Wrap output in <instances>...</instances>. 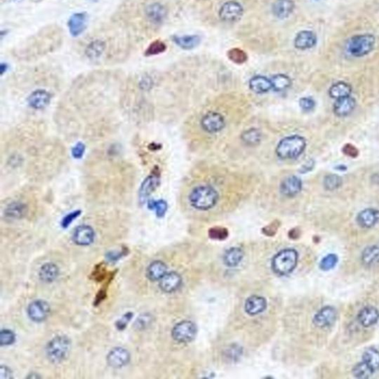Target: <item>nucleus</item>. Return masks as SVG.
I'll use <instances>...</instances> for the list:
<instances>
[{
	"instance_id": "1",
	"label": "nucleus",
	"mask_w": 379,
	"mask_h": 379,
	"mask_svg": "<svg viewBox=\"0 0 379 379\" xmlns=\"http://www.w3.org/2000/svg\"><path fill=\"white\" fill-rule=\"evenodd\" d=\"M122 87L98 81L76 83L56 107L54 120L59 132L71 140L89 142L113 135L120 126Z\"/></svg>"
},
{
	"instance_id": "2",
	"label": "nucleus",
	"mask_w": 379,
	"mask_h": 379,
	"mask_svg": "<svg viewBox=\"0 0 379 379\" xmlns=\"http://www.w3.org/2000/svg\"><path fill=\"white\" fill-rule=\"evenodd\" d=\"M137 169L117 144L95 149L83 166L85 195L95 201H122L134 195Z\"/></svg>"
},
{
	"instance_id": "3",
	"label": "nucleus",
	"mask_w": 379,
	"mask_h": 379,
	"mask_svg": "<svg viewBox=\"0 0 379 379\" xmlns=\"http://www.w3.org/2000/svg\"><path fill=\"white\" fill-rule=\"evenodd\" d=\"M46 124L42 120L23 121L1 136V163L7 172L24 168L34 147L46 139Z\"/></svg>"
},
{
	"instance_id": "4",
	"label": "nucleus",
	"mask_w": 379,
	"mask_h": 379,
	"mask_svg": "<svg viewBox=\"0 0 379 379\" xmlns=\"http://www.w3.org/2000/svg\"><path fill=\"white\" fill-rule=\"evenodd\" d=\"M68 152L62 141L45 139L31 151L24 173L31 183L43 184L54 180L63 170Z\"/></svg>"
},
{
	"instance_id": "5",
	"label": "nucleus",
	"mask_w": 379,
	"mask_h": 379,
	"mask_svg": "<svg viewBox=\"0 0 379 379\" xmlns=\"http://www.w3.org/2000/svg\"><path fill=\"white\" fill-rule=\"evenodd\" d=\"M41 191L36 186H25L12 192L2 204L4 217L13 220L24 219L28 216L34 200L41 195Z\"/></svg>"
},
{
	"instance_id": "6",
	"label": "nucleus",
	"mask_w": 379,
	"mask_h": 379,
	"mask_svg": "<svg viewBox=\"0 0 379 379\" xmlns=\"http://www.w3.org/2000/svg\"><path fill=\"white\" fill-rule=\"evenodd\" d=\"M219 198V193L214 188L199 186L191 190L189 201L191 206L196 210H208L216 206Z\"/></svg>"
},
{
	"instance_id": "7",
	"label": "nucleus",
	"mask_w": 379,
	"mask_h": 379,
	"mask_svg": "<svg viewBox=\"0 0 379 379\" xmlns=\"http://www.w3.org/2000/svg\"><path fill=\"white\" fill-rule=\"evenodd\" d=\"M306 140L298 135L285 137L279 142L276 153L282 159H296L306 148Z\"/></svg>"
},
{
	"instance_id": "8",
	"label": "nucleus",
	"mask_w": 379,
	"mask_h": 379,
	"mask_svg": "<svg viewBox=\"0 0 379 379\" xmlns=\"http://www.w3.org/2000/svg\"><path fill=\"white\" fill-rule=\"evenodd\" d=\"M298 258V253L294 249L288 248L282 250L273 259V271L280 276L290 274L296 267Z\"/></svg>"
},
{
	"instance_id": "9",
	"label": "nucleus",
	"mask_w": 379,
	"mask_h": 379,
	"mask_svg": "<svg viewBox=\"0 0 379 379\" xmlns=\"http://www.w3.org/2000/svg\"><path fill=\"white\" fill-rule=\"evenodd\" d=\"M71 350V341L64 335L55 337L47 344L46 348L47 359L52 363L58 364L63 362Z\"/></svg>"
},
{
	"instance_id": "10",
	"label": "nucleus",
	"mask_w": 379,
	"mask_h": 379,
	"mask_svg": "<svg viewBox=\"0 0 379 379\" xmlns=\"http://www.w3.org/2000/svg\"><path fill=\"white\" fill-rule=\"evenodd\" d=\"M375 44L376 38L372 34L355 36L347 43V51L355 57H362L371 53Z\"/></svg>"
},
{
	"instance_id": "11",
	"label": "nucleus",
	"mask_w": 379,
	"mask_h": 379,
	"mask_svg": "<svg viewBox=\"0 0 379 379\" xmlns=\"http://www.w3.org/2000/svg\"><path fill=\"white\" fill-rule=\"evenodd\" d=\"M197 328L190 321L185 320L177 324L172 331V336L179 343L190 342L196 335Z\"/></svg>"
},
{
	"instance_id": "12",
	"label": "nucleus",
	"mask_w": 379,
	"mask_h": 379,
	"mask_svg": "<svg viewBox=\"0 0 379 379\" xmlns=\"http://www.w3.org/2000/svg\"><path fill=\"white\" fill-rule=\"evenodd\" d=\"M53 94L44 89L33 91L27 98V103L32 110H45L51 103Z\"/></svg>"
},
{
	"instance_id": "13",
	"label": "nucleus",
	"mask_w": 379,
	"mask_h": 379,
	"mask_svg": "<svg viewBox=\"0 0 379 379\" xmlns=\"http://www.w3.org/2000/svg\"><path fill=\"white\" fill-rule=\"evenodd\" d=\"M161 173L159 167L156 166L151 174L144 180L140 189V199L144 201L160 186Z\"/></svg>"
},
{
	"instance_id": "14",
	"label": "nucleus",
	"mask_w": 379,
	"mask_h": 379,
	"mask_svg": "<svg viewBox=\"0 0 379 379\" xmlns=\"http://www.w3.org/2000/svg\"><path fill=\"white\" fill-rule=\"evenodd\" d=\"M201 125L206 132L209 134H216L220 132L225 128V118L217 112H209L201 119Z\"/></svg>"
},
{
	"instance_id": "15",
	"label": "nucleus",
	"mask_w": 379,
	"mask_h": 379,
	"mask_svg": "<svg viewBox=\"0 0 379 379\" xmlns=\"http://www.w3.org/2000/svg\"><path fill=\"white\" fill-rule=\"evenodd\" d=\"M338 316L336 309L331 306L322 307L313 318V323L319 328H328L332 326Z\"/></svg>"
},
{
	"instance_id": "16",
	"label": "nucleus",
	"mask_w": 379,
	"mask_h": 379,
	"mask_svg": "<svg viewBox=\"0 0 379 379\" xmlns=\"http://www.w3.org/2000/svg\"><path fill=\"white\" fill-rule=\"evenodd\" d=\"M243 8L239 3L230 1L225 3L219 10V16L224 22H233L238 20L242 16Z\"/></svg>"
},
{
	"instance_id": "17",
	"label": "nucleus",
	"mask_w": 379,
	"mask_h": 379,
	"mask_svg": "<svg viewBox=\"0 0 379 379\" xmlns=\"http://www.w3.org/2000/svg\"><path fill=\"white\" fill-rule=\"evenodd\" d=\"M88 20L89 16L86 12L74 13L68 22V29L71 35L74 37L81 35L87 28Z\"/></svg>"
},
{
	"instance_id": "18",
	"label": "nucleus",
	"mask_w": 379,
	"mask_h": 379,
	"mask_svg": "<svg viewBox=\"0 0 379 379\" xmlns=\"http://www.w3.org/2000/svg\"><path fill=\"white\" fill-rule=\"evenodd\" d=\"M28 313L30 319L34 322H43L50 313V306L46 301L37 300L28 306Z\"/></svg>"
},
{
	"instance_id": "19",
	"label": "nucleus",
	"mask_w": 379,
	"mask_h": 379,
	"mask_svg": "<svg viewBox=\"0 0 379 379\" xmlns=\"http://www.w3.org/2000/svg\"><path fill=\"white\" fill-rule=\"evenodd\" d=\"M131 355L129 352L122 347H116L109 353L107 362L113 368H121L129 363Z\"/></svg>"
},
{
	"instance_id": "20",
	"label": "nucleus",
	"mask_w": 379,
	"mask_h": 379,
	"mask_svg": "<svg viewBox=\"0 0 379 379\" xmlns=\"http://www.w3.org/2000/svg\"><path fill=\"white\" fill-rule=\"evenodd\" d=\"M72 238L74 242L78 245H89L95 240V232L89 225H80L74 230Z\"/></svg>"
},
{
	"instance_id": "21",
	"label": "nucleus",
	"mask_w": 379,
	"mask_h": 379,
	"mask_svg": "<svg viewBox=\"0 0 379 379\" xmlns=\"http://www.w3.org/2000/svg\"><path fill=\"white\" fill-rule=\"evenodd\" d=\"M302 189V183L298 177L290 176L286 177L280 185V192L286 197H294L298 195Z\"/></svg>"
},
{
	"instance_id": "22",
	"label": "nucleus",
	"mask_w": 379,
	"mask_h": 379,
	"mask_svg": "<svg viewBox=\"0 0 379 379\" xmlns=\"http://www.w3.org/2000/svg\"><path fill=\"white\" fill-rule=\"evenodd\" d=\"M358 320L365 328L374 326L379 320L378 309L374 306H367L364 307L358 315Z\"/></svg>"
},
{
	"instance_id": "23",
	"label": "nucleus",
	"mask_w": 379,
	"mask_h": 379,
	"mask_svg": "<svg viewBox=\"0 0 379 379\" xmlns=\"http://www.w3.org/2000/svg\"><path fill=\"white\" fill-rule=\"evenodd\" d=\"M181 276L177 272L167 273L159 280V287L165 292H173L177 290L181 286Z\"/></svg>"
},
{
	"instance_id": "24",
	"label": "nucleus",
	"mask_w": 379,
	"mask_h": 379,
	"mask_svg": "<svg viewBox=\"0 0 379 379\" xmlns=\"http://www.w3.org/2000/svg\"><path fill=\"white\" fill-rule=\"evenodd\" d=\"M317 43V37L310 31H302L297 34L294 45L297 49L307 50L314 47Z\"/></svg>"
},
{
	"instance_id": "25",
	"label": "nucleus",
	"mask_w": 379,
	"mask_h": 379,
	"mask_svg": "<svg viewBox=\"0 0 379 379\" xmlns=\"http://www.w3.org/2000/svg\"><path fill=\"white\" fill-rule=\"evenodd\" d=\"M267 307V301L265 298L259 295H253L246 300L244 309L250 316H256L265 311Z\"/></svg>"
},
{
	"instance_id": "26",
	"label": "nucleus",
	"mask_w": 379,
	"mask_h": 379,
	"mask_svg": "<svg viewBox=\"0 0 379 379\" xmlns=\"http://www.w3.org/2000/svg\"><path fill=\"white\" fill-rule=\"evenodd\" d=\"M356 104V100L350 95L338 98L334 104V113L338 116H347L353 111Z\"/></svg>"
},
{
	"instance_id": "27",
	"label": "nucleus",
	"mask_w": 379,
	"mask_h": 379,
	"mask_svg": "<svg viewBox=\"0 0 379 379\" xmlns=\"http://www.w3.org/2000/svg\"><path fill=\"white\" fill-rule=\"evenodd\" d=\"M379 221V211L374 208L362 210L357 216V222L362 228H371L375 226Z\"/></svg>"
},
{
	"instance_id": "28",
	"label": "nucleus",
	"mask_w": 379,
	"mask_h": 379,
	"mask_svg": "<svg viewBox=\"0 0 379 379\" xmlns=\"http://www.w3.org/2000/svg\"><path fill=\"white\" fill-rule=\"evenodd\" d=\"M145 13L147 17L155 24L163 22L167 16V10L159 3H152L146 7Z\"/></svg>"
},
{
	"instance_id": "29",
	"label": "nucleus",
	"mask_w": 379,
	"mask_h": 379,
	"mask_svg": "<svg viewBox=\"0 0 379 379\" xmlns=\"http://www.w3.org/2000/svg\"><path fill=\"white\" fill-rule=\"evenodd\" d=\"M295 4L292 0H277L273 4V13L279 19H285L293 12Z\"/></svg>"
},
{
	"instance_id": "30",
	"label": "nucleus",
	"mask_w": 379,
	"mask_h": 379,
	"mask_svg": "<svg viewBox=\"0 0 379 379\" xmlns=\"http://www.w3.org/2000/svg\"><path fill=\"white\" fill-rule=\"evenodd\" d=\"M250 90L256 94H264L273 89L271 80L262 76H256L250 80L249 83Z\"/></svg>"
},
{
	"instance_id": "31",
	"label": "nucleus",
	"mask_w": 379,
	"mask_h": 379,
	"mask_svg": "<svg viewBox=\"0 0 379 379\" xmlns=\"http://www.w3.org/2000/svg\"><path fill=\"white\" fill-rule=\"evenodd\" d=\"M105 48V43L102 40H96L88 45L85 53L88 59L92 61H96L102 56Z\"/></svg>"
},
{
	"instance_id": "32",
	"label": "nucleus",
	"mask_w": 379,
	"mask_h": 379,
	"mask_svg": "<svg viewBox=\"0 0 379 379\" xmlns=\"http://www.w3.org/2000/svg\"><path fill=\"white\" fill-rule=\"evenodd\" d=\"M173 41L181 48L191 50L199 45L201 38L198 35L174 36Z\"/></svg>"
},
{
	"instance_id": "33",
	"label": "nucleus",
	"mask_w": 379,
	"mask_h": 379,
	"mask_svg": "<svg viewBox=\"0 0 379 379\" xmlns=\"http://www.w3.org/2000/svg\"><path fill=\"white\" fill-rule=\"evenodd\" d=\"M166 274V265L161 261H155L152 262L147 270V278L150 281H159Z\"/></svg>"
},
{
	"instance_id": "34",
	"label": "nucleus",
	"mask_w": 379,
	"mask_h": 379,
	"mask_svg": "<svg viewBox=\"0 0 379 379\" xmlns=\"http://www.w3.org/2000/svg\"><path fill=\"white\" fill-rule=\"evenodd\" d=\"M244 257V252L239 247H231L225 252L223 256L224 263L227 266L234 268L237 266Z\"/></svg>"
},
{
	"instance_id": "35",
	"label": "nucleus",
	"mask_w": 379,
	"mask_h": 379,
	"mask_svg": "<svg viewBox=\"0 0 379 379\" xmlns=\"http://www.w3.org/2000/svg\"><path fill=\"white\" fill-rule=\"evenodd\" d=\"M362 362L375 373L379 371V351L375 348H368L362 356Z\"/></svg>"
},
{
	"instance_id": "36",
	"label": "nucleus",
	"mask_w": 379,
	"mask_h": 379,
	"mask_svg": "<svg viewBox=\"0 0 379 379\" xmlns=\"http://www.w3.org/2000/svg\"><path fill=\"white\" fill-rule=\"evenodd\" d=\"M39 274H40V280L44 283H53L59 275V269L54 264L47 263L40 268Z\"/></svg>"
},
{
	"instance_id": "37",
	"label": "nucleus",
	"mask_w": 379,
	"mask_h": 379,
	"mask_svg": "<svg viewBox=\"0 0 379 379\" xmlns=\"http://www.w3.org/2000/svg\"><path fill=\"white\" fill-rule=\"evenodd\" d=\"M352 89L350 85L344 82H339L335 83L329 91V95L332 98H343V97L349 96L351 94Z\"/></svg>"
},
{
	"instance_id": "38",
	"label": "nucleus",
	"mask_w": 379,
	"mask_h": 379,
	"mask_svg": "<svg viewBox=\"0 0 379 379\" xmlns=\"http://www.w3.org/2000/svg\"><path fill=\"white\" fill-rule=\"evenodd\" d=\"M241 138L243 142L247 145H258L262 140V134L257 128H250L242 133Z\"/></svg>"
},
{
	"instance_id": "39",
	"label": "nucleus",
	"mask_w": 379,
	"mask_h": 379,
	"mask_svg": "<svg viewBox=\"0 0 379 379\" xmlns=\"http://www.w3.org/2000/svg\"><path fill=\"white\" fill-rule=\"evenodd\" d=\"M362 260L367 266H372L379 262V247L371 246L364 250Z\"/></svg>"
},
{
	"instance_id": "40",
	"label": "nucleus",
	"mask_w": 379,
	"mask_h": 379,
	"mask_svg": "<svg viewBox=\"0 0 379 379\" xmlns=\"http://www.w3.org/2000/svg\"><path fill=\"white\" fill-rule=\"evenodd\" d=\"M273 89L276 92H283L291 86V80L284 74H277L271 79Z\"/></svg>"
},
{
	"instance_id": "41",
	"label": "nucleus",
	"mask_w": 379,
	"mask_h": 379,
	"mask_svg": "<svg viewBox=\"0 0 379 379\" xmlns=\"http://www.w3.org/2000/svg\"><path fill=\"white\" fill-rule=\"evenodd\" d=\"M228 57L229 58L231 62L238 64V65L244 64L247 60V53L244 50L238 48V47H234V48L231 49L228 52Z\"/></svg>"
},
{
	"instance_id": "42",
	"label": "nucleus",
	"mask_w": 379,
	"mask_h": 379,
	"mask_svg": "<svg viewBox=\"0 0 379 379\" xmlns=\"http://www.w3.org/2000/svg\"><path fill=\"white\" fill-rule=\"evenodd\" d=\"M373 374L374 373L372 370L368 368L363 362L357 364L353 369V376L358 379H368L371 377Z\"/></svg>"
},
{
	"instance_id": "43",
	"label": "nucleus",
	"mask_w": 379,
	"mask_h": 379,
	"mask_svg": "<svg viewBox=\"0 0 379 379\" xmlns=\"http://www.w3.org/2000/svg\"><path fill=\"white\" fill-rule=\"evenodd\" d=\"M166 48L167 46L165 43L160 40H156L147 47V50H145V56H150L160 54L165 52Z\"/></svg>"
},
{
	"instance_id": "44",
	"label": "nucleus",
	"mask_w": 379,
	"mask_h": 379,
	"mask_svg": "<svg viewBox=\"0 0 379 379\" xmlns=\"http://www.w3.org/2000/svg\"><path fill=\"white\" fill-rule=\"evenodd\" d=\"M342 184L341 177L335 174L327 176L324 180V186L328 190H334L339 189Z\"/></svg>"
},
{
	"instance_id": "45",
	"label": "nucleus",
	"mask_w": 379,
	"mask_h": 379,
	"mask_svg": "<svg viewBox=\"0 0 379 379\" xmlns=\"http://www.w3.org/2000/svg\"><path fill=\"white\" fill-rule=\"evenodd\" d=\"M208 235L213 239L224 240L228 238L229 233L228 229L223 227H213L209 230Z\"/></svg>"
},
{
	"instance_id": "46",
	"label": "nucleus",
	"mask_w": 379,
	"mask_h": 379,
	"mask_svg": "<svg viewBox=\"0 0 379 379\" xmlns=\"http://www.w3.org/2000/svg\"><path fill=\"white\" fill-rule=\"evenodd\" d=\"M338 256L335 254H328L320 262V268L324 271L332 269L338 263Z\"/></svg>"
},
{
	"instance_id": "47",
	"label": "nucleus",
	"mask_w": 379,
	"mask_h": 379,
	"mask_svg": "<svg viewBox=\"0 0 379 379\" xmlns=\"http://www.w3.org/2000/svg\"><path fill=\"white\" fill-rule=\"evenodd\" d=\"M149 207L152 210H156L158 217H163L168 210V204L164 200L159 201H150L148 204Z\"/></svg>"
},
{
	"instance_id": "48",
	"label": "nucleus",
	"mask_w": 379,
	"mask_h": 379,
	"mask_svg": "<svg viewBox=\"0 0 379 379\" xmlns=\"http://www.w3.org/2000/svg\"><path fill=\"white\" fill-rule=\"evenodd\" d=\"M15 341V335L12 331L9 330H2L0 334V343L1 345H10Z\"/></svg>"
},
{
	"instance_id": "49",
	"label": "nucleus",
	"mask_w": 379,
	"mask_h": 379,
	"mask_svg": "<svg viewBox=\"0 0 379 379\" xmlns=\"http://www.w3.org/2000/svg\"><path fill=\"white\" fill-rule=\"evenodd\" d=\"M280 221L275 220L274 222H271L270 225H267L266 227L262 229L264 234L268 237H273L277 234V231H278L279 228L280 227Z\"/></svg>"
},
{
	"instance_id": "50",
	"label": "nucleus",
	"mask_w": 379,
	"mask_h": 379,
	"mask_svg": "<svg viewBox=\"0 0 379 379\" xmlns=\"http://www.w3.org/2000/svg\"><path fill=\"white\" fill-rule=\"evenodd\" d=\"M299 105L304 111H310L314 108L316 103L310 97H303L299 100Z\"/></svg>"
},
{
	"instance_id": "51",
	"label": "nucleus",
	"mask_w": 379,
	"mask_h": 379,
	"mask_svg": "<svg viewBox=\"0 0 379 379\" xmlns=\"http://www.w3.org/2000/svg\"><path fill=\"white\" fill-rule=\"evenodd\" d=\"M344 154L352 158H356L359 155V150L355 146L351 144H347L343 147Z\"/></svg>"
},
{
	"instance_id": "52",
	"label": "nucleus",
	"mask_w": 379,
	"mask_h": 379,
	"mask_svg": "<svg viewBox=\"0 0 379 379\" xmlns=\"http://www.w3.org/2000/svg\"><path fill=\"white\" fill-rule=\"evenodd\" d=\"M0 378L1 379H10L13 378L12 371L6 366H1L0 368Z\"/></svg>"
},
{
	"instance_id": "53",
	"label": "nucleus",
	"mask_w": 379,
	"mask_h": 379,
	"mask_svg": "<svg viewBox=\"0 0 379 379\" xmlns=\"http://www.w3.org/2000/svg\"><path fill=\"white\" fill-rule=\"evenodd\" d=\"M79 214H80V213H79L78 212H75V213H71V214L68 215V216L64 219L63 222H62L63 227H65V228L68 227V225H69L70 224L77 218V216H78Z\"/></svg>"
},
{
	"instance_id": "54",
	"label": "nucleus",
	"mask_w": 379,
	"mask_h": 379,
	"mask_svg": "<svg viewBox=\"0 0 379 379\" xmlns=\"http://www.w3.org/2000/svg\"><path fill=\"white\" fill-rule=\"evenodd\" d=\"M313 167H314V162H313V160L308 161V162H306V163L301 167V169H300V173H301V174H305V173L309 172V171L313 170Z\"/></svg>"
},
{
	"instance_id": "55",
	"label": "nucleus",
	"mask_w": 379,
	"mask_h": 379,
	"mask_svg": "<svg viewBox=\"0 0 379 379\" xmlns=\"http://www.w3.org/2000/svg\"><path fill=\"white\" fill-rule=\"evenodd\" d=\"M131 317H132V313H128V314H126L125 316H123L122 319H121L118 322V328H120V329L122 328H125V327L126 326L127 324L129 322L130 319H131Z\"/></svg>"
},
{
	"instance_id": "56",
	"label": "nucleus",
	"mask_w": 379,
	"mask_h": 379,
	"mask_svg": "<svg viewBox=\"0 0 379 379\" xmlns=\"http://www.w3.org/2000/svg\"><path fill=\"white\" fill-rule=\"evenodd\" d=\"M149 322H150V319H149L148 316H142L137 321V327L144 328V327L147 326Z\"/></svg>"
},
{
	"instance_id": "57",
	"label": "nucleus",
	"mask_w": 379,
	"mask_h": 379,
	"mask_svg": "<svg viewBox=\"0 0 379 379\" xmlns=\"http://www.w3.org/2000/svg\"><path fill=\"white\" fill-rule=\"evenodd\" d=\"M299 231H298V229H296V228H294V229L291 230L289 233V238H298V237H299Z\"/></svg>"
},
{
	"instance_id": "58",
	"label": "nucleus",
	"mask_w": 379,
	"mask_h": 379,
	"mask_svg": "<svg viewBox=\"0 0 379 379\" xmlns=\"http://www.w3.org/2000/svg\"><path fill=\"white\" fill-rule=\"evenodd\" d=\"M7 65L4 63H1V74H3V73L4 72V71H6V70H7Z\"/></svg>"
},
{
	"instance_id": "59",
	"label": "nucleus",
	"mask_w": 379,
	"mask_h": 379,
	"mask_svg": "<svg viewBox=\"0 0 379 379\" xmlns=\"http://www.w3.org/2000/svg\"><path fill=\"white\" fill-rule=\"evenodd\" d=\"M89 1H94V2H95V1H97L98 0H89Z\"/></svg>"
}]
</instances>
